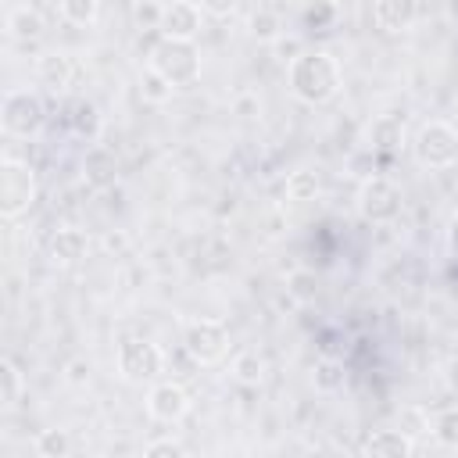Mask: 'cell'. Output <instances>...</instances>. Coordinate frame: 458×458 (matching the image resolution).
Here are the masks:
<instances>
[{
	"instance_id": "obj_5",
	"label": "cell",
	"mask_w": 458,
	"mask_h": 458,
	"mask_svg": "<svg viewBox=\"0 0 458 458\" xmlns=\"http://www.w3.org/2000/svg\"><path fill=\"white\" fill-rule=\"evenodd\" d=\"M415 157L426 168H447L458 161V132L447 122H426L415 136Z\"/></svg>"
},
{
	"instance_id": "obj_35",
	"label": "cell",
	"mask_w": 458,
	"mask_h": 458,
	"mask_svg": "<svg viewBox=\"0 0 458 458\" xmlns=\"http://www.w3.org/2000/svg\"><path fill=\"white\" fill-rule=\"evenodd\" d=\"M447 383H451V390L458 394V358L447 361Z\"/></svg>"
},
{
	"instance_id": "obj_25",
	"label": "cell",
	"mask_w": 458,
	"mask_h": 458,
	"mask_svg": "<svg viewBox=\"0 0 458 458\" xmlns=\"http://www.w3.org/2000/svg\"><path fill=\"white\" fill-rule=\"evenodd\" d=\"M36 451L43 458H64L68 454V433L64 429H43L36 437Z\"/></svg>"
},
{
	"instance_id": "obj_20",
	"label": "cell",
	"mask_w": 458,
	"mask_h": 458,
	"mask_svg": "<svg viewBox=\"0 0 458 458\" xmlns=\"http://www.w3.org/2000/svg\"><path fill=\"white\" fill-rule=\"evenodd\" d=\"M7 29H11L14 36L29 39V36H39L43 18H39V11H36V7H14V11H11V18H7Z\"/></svg>"
},
{
	"instance_id": "obj_16",
	"label": "cell",
	"mask_w": 458,
	"mask_h": 458,
	"mask_svg": "<svg viewBox=\"0 0 458 458\" xmlns=\"http://www.w3.org/2000/svg\"><path fill=\"white\" fill-rule=\"evenodd\" d=\"M114 168H118V161H114L111 150L93 147V150L86 154V179H89L93 186H107V182L114 179Z\"/></svg>"
},
{
	"instance_id": "obj_21",
	"label": "cell",
	"mask_w": 458,
	"mask_h": 458,
	"mask_svg": "<svg viewBox=\"0 0 458 458\" xmlns=\"http://www.w3.org/2000/svg\"><path fill=\"white\" fill-rule=\"evenodd\" d=\"M429 429H433V437H437L440 444L458 447V408H444V411H437Z\"/></svg>"
},
{
	"instance_id": "obj_28",
	"label": "cell",
	"mask_w": 458,
	"mask_h": 458,
	"mask_svg": "<svg viewBox=\"0 0 458 458\" xmlns=\"http://www.w3.org/2000/svg\"><path fill=\"white\" fill-rule=\"evenodd\" d=\"M132 14H136V21H140V25H147V29H161L165 7H157V4H136V7H132Z\"/></svg>"
},
{
	"instance_id": "obj_32",
	"label": "cell",
	"mask_w": 458,
	"mask_h": 458,
	"mask_svg": "<svg viewBox=\"0 0 458 458\" xmlns=\"http://www.w3.org/2000/svg\"><path fill=\"white\" fill-rule=\"evenodd\" d=\"M276 50H279V57H283V61H290V64H293V61L304 54L297 39H279V43H276Z\"/></svg>"
},
{
	"instance_id": "obj_24",
	"label": "cell",
	"mask_w": 458,
	"mask_h": 458,
	"mask_svg": "<svg viewBox=\"0 0 458 458\" xmlns=\"http://www.w3.org/2000/svg\"><path fill=\"white\" fill-rule=\"evenodd\" d=\"M315 386L318 390H340L344 386V365L336 358H322L315 365Z\"/></svg>"
},
{
	"instance_id": "obj_23",
	"label": "cell",
	"mask_w": 458,
	"mask_h": 458,
	"mask_svg": "<svg viewBox=\"0 0 458 458\" xmlns=\"http://www.w3.org/2000/svg\"><path fill=\"white\" fill-rule=\"evenodd\" d=\"M318 193V175L315 172H293L286 179V197L290 200H311Z\"/></svg>"
},
{
	"instance_id": "obj_13",
	"label": "cell",
	"mask_w": 458,
	"mask_h": 458,
	"mask_svg": "<svg viewBox=\"0 0 458 458\" xmlns=\"http://www.w3.org/2000/svg\"><path fill=\"white\" fill-rule=\"evenodd\" d=\"M415 14H419V7L408 4V0H379V4H372V21L379 29H386V32L408 29L415 21Z\"/></svg>"
},
{
	"instance_id": "obj_9",
	"label": "cell",
	"mask_w": 458,
	"mask_h": 458,
	"mask_svg": "<svg viewBox=\"0 0 458 458\" xmlns=\"http://www.w3.org/2000/svg\"><path fill=\"white\" fill-rule=\"evenodd\" d=\"M147 411H150V419L172 426V422L186 419V411H190V394H186L179 383H172V379H168V383H157V386L150 390V397H147Z\"/></svg>"
},
{
	"instance_id": "obj_8",
	"label": "cell",
	"mask_w": 458,
	"mask_h": 458,
	"mask_svg": "<svg viewBox=\"0 0 458 458\" xmlns=\"http://www.w3.org/2000/svg\"><path fill=\"white\" fill-rule=\"evenodd\" d=\"M358 211L369 222H394L401 211V190L390 179H369L358 193Z\"/></svg>"
},
{
	"instance_id": "obj_4",
	"label": "cell",
	"mask_w": 458,
	"mask_h": 458,
	"mask_svg": "<svg viewBox=\"0 0 458 458\" xmlns=\"http://www.w3.org/2000/svg\"><path fill=\"white\" fill-rule=\"evenodd\" d=\"M0 122L11 136H36L47 122V104L32 89H11L0 107Z\"/></svg>"
},
{
	"instance_id": "obj_6",
	"label": "cell",
	"mask_w": 458,
	"mask_h": 458,
	"mask_svg": "<svg viewBox=\"0 0 458 458\" xmlns=\"http://www.w3.org/2000/svg\"><path fill=\"white\" fill-rule=\"evenodd\" d=\"M161 365H165V358H161L157 344L140 340V336H129V340L118 344V369H122V376L129 383H150V379H157L161 376Z\"/></svg>"
},
{
	"instance_id": "obj_18",
	"label": "cell",
	"mask_w": 458,
	"mask_h": 458,
	"mask_svg": "<svg viewBox=\"0 0 458 458\" xmlns=\"http://www.w3.org/2000/svg\"><path fill=\"white\" fill-rule=\"evenodd\" d=\"M21 372H18V365L11 361V358H4L0 361V401H4V408H14L18 401H21Z\"/></svg>"
},
{
	"instance_id": "obj_1",
	"label": "cell",
	"mask_w": 458,
	"mask_h": 458,
	"mask_svg": "<svg viewBox=\"0 0 458 458\" xmlns=\"http://www.w3.org/2000/svg\"><path fill=\"white\" fill-rule=\"evenodd\" d=\"M340 61L329 50H304L290 64V89L304 104H326L340 93Z\"/></svg>"
},
{
	"instance_id": "obj_11",
	"label": "cell",
	"mask_w": 458,
	"mask_h": 458,
	"mask_svg": "<svg viewBox=\"0 0 458 458\" xmlns=\"http://www.w3.org/2000/svg\"><path fill=\"white\" fill-rule=\"evenodd\" d=\"M361 458H411V437L401 429H376L365 437Z\"/></svg>"
},
{
	"instance_id": "obj_29",
	"label": "cell",
	"mask_w": 458,
	"mask_h": 458,
	"mask_svg": "<svg viewBox=\"0 0 458 458\" xmlns=\"http://www.w3.org/2000/svg\"><path fill=\"white\" fill-rule=\"evenodd\" d=\"M143 458H186V451H182V444H175V440H154V444L143 451Z\"/></svg>"
},
{
	"instance_id": "obj_30",
	"label": "cell",
	"mask_w": 458,
	"mask_h": 458,
	"mask_svg": "<svg viewBox=\"0 0 458 458\" xmlns=\"http://www.w3.org/2000/svg\"><path fill=\"white\" fill-rule=\"evenodd\" d=\"M290 290H293L301 301L315 297V276H311V272H293V276H290Z\"/></svg>"
},
{
	"instance_id": "obj_7",
	"label": "cell",
	"mask_w": 458,
	"mask_h": 458,
	"mask_svg": "<svg viewBox=\"0 0 458 458\" xmlns=\"http://www.w3.org/2000/svg\"><path fill=\"white\" fill-rule=\"evenodd\" d=\"M182 347H186V354H190L193 361L211 365V361H218V358L229 351V333H225V326L215 322V318H197V322L186 326Z\"/></svg>"
},
{
	"instance_id": "obj_27",
	"label": "cell",
	"mask_w": 458,
	"mask_h": 458,
	"mask_svg": "<svg viewBox=\"0 0 458 458\" xmlns=\"http://www.w3.org/2000/svg\"><path fill=\"white\" fill-rule=\"evenodd\" d=\"M250 32L258 36V39H276V32H279V18H276V11H254V18H250Z\"/></svg>"
},
{
	"instance_id": "obj_33",
	"label": "cell",
	"mask_w": 458,
	"mask_h": 458,
	"mask_svg": "<svg viewBox=\"0 0 458 458\" xmlns=\"http://www.w3.org/2000/svg\"><path fill=\"white\" fill-rule=\"evenodd\" d=\"M86 376H89V365H86V361H72V365H68V379H72V383H82Z\"/></svg>"
},
{
	"instance_id": "obj_17",
	"label": "cell",
	"mask_w": 458,
	"mask_h": 458,
	"mask_svg": "<svg viewBox=\"0 0 458 458\" xmlns=\"http://www.w3.org/2000/svg\"><path fill=\"white\" fill-rule=\"evenodd\" d=\"M369 140H372V147H379V150H394V147H401V140H404V125H401V118H379V122H372V132H369Z\"/></svg>"
},
{
	"instance_id": "obj_2",
	"label": "cell",
	"mask_w": 458,
	"mask_h": 458,
	"mask_svg": "<svg viewBox=\"0 0 458 458\" xmlns=\"http://www.w3.org/2000/svg\"><path fill=\"white\" fill-rule=\"evenodd\" d=\"M150 72L161 75L168 86H190L200 75V54L193 43L182 39H161L150 50Z\"/></svg>"
},
{
	"instance_id": "obj_12",
	"label": "cell",
	"mask_w": 458,
	"mask_h": 458,
	"mask_svg": "<svg viewBox=\"0 0 458 458\" xmlns=\"http://www.w3.org/2000/svg\"><path fill=\"white\" fill-rule=\"evenodd\" d=\"M50 261H57V265H75V261H82L86 258V250H89V240H86V233L82 229H57L54 236H50Z\"/></svg>"
},
{
	"instance_id": "obj_15",
	"label": "cell",
	"mask_w": 458,
	"mask_h": 458,
	"mask_svg": "<svg viewBox=\"0 0 458 458\" xmlns=\"http://www.w3.org/2000/svg\"><path fill=\"white\" fill-rule=\"evenodd\" d=\"M68 125H72V132L79 140H97L100 136V111H97V104L72 100L68 104Z\"/></svg>"
},
{
	"instance_id": "obj_3",
	"label": "cell",
	"mask_w": 458,
	"mask_h": 458,
	"mask_svg": "<svg viewBox=\"0 0 458 458\" xmlns=\"http://www.w3.org/2000/svg\"><path fill=\"white\" fill-rule=\"evenodd\" d=\"M36 200V172L25 161L4 157L0 161V215L18 218Z\"/></svg>"
},
{
	"instance_id": "obj_26",
	"label": "cell",
	"mask_w": 458,
	"mask_h": 458,
	"mask_svg": "<svg viewBox=\"0 0 458 458\" xmlns=\"http://www.w3.org/2000/svg\"><path fill=\"white\" fill-rule=\"evenodd\" d=\"M336 18H340V7L336 4H315V7L304 11V25L308 29H333Z\"/></svg>"
},
{
	"instance_id": "obj_14",
	"label": "cell",
	"mask_w": 458,
	"mask_h": 458,
	"mask_svg": "<svg viewBox=\"0 0 458 458\" xmlns=\"http://www.w3.org/2000/svg\"><path fill=\"white\" fill-rule=\"evenodd\" d=\"M39 79L50 89H68L75 79V61L68 54H47L39 57Z\"/></svg>"
},
{
	"instance_id": "obj_19",
	"label": "cell",
	"mask_w": 458,
	"mask_h": 458,
	"mask_svg": "<svg viewBox=\"0 0 458 458\" xmlns=\"http://www.w3.org/2000/svg\"><path fill=\"white\" fill-rule=\"evenodd\" d=\"M233 376L243 383V386H258L265 379V361L254 354V351H243L233 358Z\"/></svg>"
},
{
	"instance_id": "obj_36",
	"label": "cell",
	"mask_w": 458,
	"mask_h": 458,
	"mask_svg": "<svg viewBox=\"0 0 458 458\" xmlns=\"http://www.w3.org/2000/svg\"><path fill=\"white\" fill-rule=\"evenodd\" d=\"M200 11H211V14H233V4H200Z\"/></svg>"
},
{
	"instance_id": "obj_10",
	"label": "cell",
	"mask_w": 458,
	"mask_h": 458,
	"mask_svg": "<svg viewBox=\"0 0 458 458\" xmlns=\"http://www.w3.org/2000/svg\"><path fill=\"white\" fill-rule=\"evenodd\" d=\"M200 25H204V11H200L197 4H168L157 32H161V39L193 43V36L200 32Z\"/></svg>"
},
{
	"instance_id": "obj_22",
	"label": "cell",
	"mask_w": 458,
	"mask_h": 458,
	"mask_svg": "<svg viewBox=\"0 0 458 458\" xmlns=\"http://www.w3.org/2000/svg\"><path fill=\"white\" fill-rule=\"evenodd\" d=\"M57 14H61L64 21H72V25H89V21L100 14V7H97V0H64V4L57 7Z\"/></svg>"
},
{
	"instance_id": "obj_31",
	"label": "cell",
	"mask_w": 458,
	"mask_h": 458,
	"mask_svg": "<svg viewBox=\"0 0 458 458\" xmlns=\"http://www.w3.org/2000/svg\"><path fill=\"white\" fill-rule=\"evenodd\" d=\"M143 93H147L150 100H165V97L172 93V86H168L161 75H154V72H150V75H147V82H143Z\"/></svg>"
},
{
	"instance_id": "obj_34",
	"label": "cell",
	"mask_w": 458,
	"mask_h": 458,
	"mask_svg": "<svg viewBox=\"0 0 458 458\" xmlns=\"http://www.w3.org/2000/svg\"><path fill=\"white\" fill-rule=\"evenodd\" d=\"M447 247H451V254L458 258V215L451 218V229H447Z\"/></svg>"
}]
</instances>
